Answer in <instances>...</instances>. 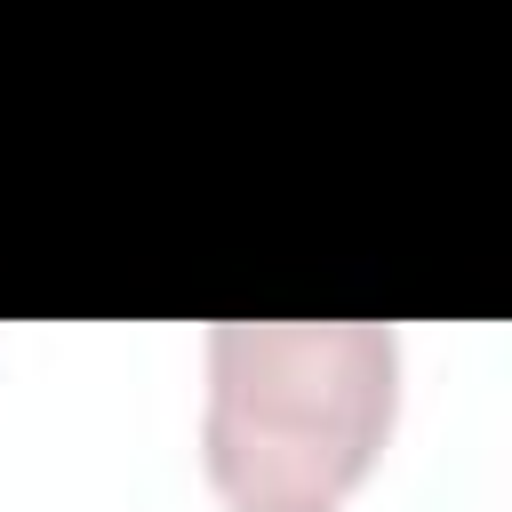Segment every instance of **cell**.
<instances>
[{
	"label": "cell",
	"mask_w": 512,
	"mask_h": 512,
	"mask_svg": "<svg viewBox=\"0 0 512 512\" xmlns=\"http://www.w3.org/2000/svg\"><path fill=\"white\" fill-rule=\"evenodd\" d=\"M400 352L376 320H216L208 480L232 512H328L384 448Z\"/></svg>",
	"instance_id": "cell-1"
}]
</instances>
